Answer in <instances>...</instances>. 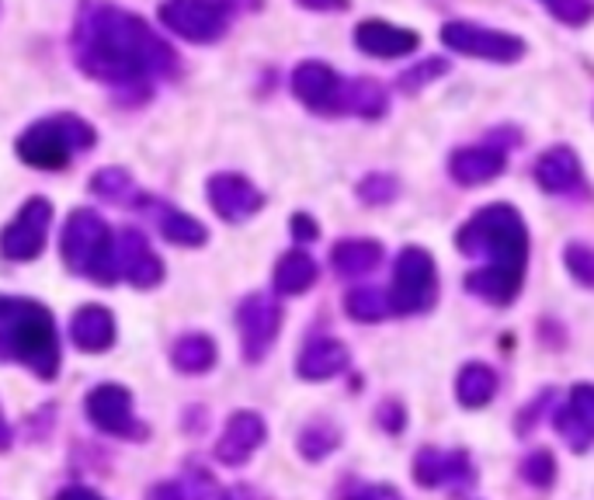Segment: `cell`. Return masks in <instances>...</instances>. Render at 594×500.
Instances as JSON below:
<instances>
[{"label": "cell", "instance_id": "cell-1", "mask_svg": "<svg viewBox=\"0 0 594 500\" xmlns=\"http://www.w3.org/2000/svg\"><path fill=\"white\" fill-rule=\"evenodd\" d=\"M73 60L94 81L146 88L177 73V52L136 14L105 0H84L73 21Z\"/></svg>", "mask_w": 594, "mask_h": 500}, {"label": "cell", "instance_id": "cell-2", "mask_svg": "<svg viewBox=\"0 0 594 500\" xmlns=\"http://www.w3.org/2000/svg\"><path fill=\"white\" fill-rule=\"evenodd\" d=\"M0 361L29 365L39 379H57L60 373V337L57 320L35 299L0 296Z\"/></svg>", "mask_w": 594, "mask_h": 500}, {"label": "cell", "instance_id": "cell-3", "mask_svg": "<svg viewBox=\"0 0 594 500\" xmlns=\"http://www.w3.org/2000/svg\"><path fill=\"white\" fill-rule=\"evenodd\" d=\"M455 244L467 257H487L494 268L525 272L529 265V226L514 205H483L462 223Z\"/></svg>", "mask_w": 594, "mask_h": 500}, {"label": "cell", "instance_id": "cell-4", "mask_svg": "<svg viewBox=\"0 0 594 500\" xmlns=\"http://www.w3.org/2000/svg\"><path fill=\"white\" fill-rule=\"evenodd\" d=\"M60 251L73 275H84L94 285L119 282V236L94 208H73L60 236Z\"/></svg>", "mask_w": 594, "mask_h": 500}, {"label": "cell", "instance_id": "cell-5", "mask_svg": "<svg viewBox=\"0 0 594 500\" xmlns=\"http://www.w3.org/2000/svg\"><path fill=\"white\" fill-rule=\"evenodd\" d=\"M94 140L98 133L91 122L76 115H57V119H42L24 129L14 150L21 161L35 171H63L70 164V156L91 150Z\"/></svg>", "mask_w": 594, "mask_h": 500}, {"label": "cell", "instance_id": "cell-6", "mask_svg": "<svg viewBox=\"0 0 594 500\" xmlns=\"http://www.w3.org/2000/svg\"><path fill=\"white\" fill-rule=\"evenodd\" d=\"M434 299H438L434 257L424 247H403L400 257H397V265H393V288H390L393 313L414 317V313L431 309Z\"/></svg>", "mask_w": 594, "mask_h": 500}, {"label": "cell", "instance_id": "cell-7", "mask_svg": "<svg viewBox=\"0 0 594 500\" xmlns=\"http://www.w3.org/2000/svg\"><path fill=\"white\" fill-rule=\"evenodd\" d=\"M157 14L167 32L195 45L219 42L229 29V8L219 0H164Z\"/></svg>", "mask_w": 594, "mask_h": 500}, {"label": "cell", "instance_id": "cell-8", "mask_svg": "<svg viewBox=\"0 0 594 500\" xmlns=\"http://www.w3.org/2000/svg\"><path fill=\"white\" fill-rule=\"evenodd\" d=\"M442 42L459 52L487 63H514L525 57V42L519 35H508L498 29H483L477 21H449L442 24Z\"/></svg>", "mask_w": 594, "mask_h": 500}, {"label": "cell", "instance_id": "cell-9", "mask_svg": "<svg viewBox=\"0 0 594 500\" xmlns=\"http://www.w3.org/2000/svg\"><path fill=\"white\" fill-rule=\"evenodd\" d=\"M49 226H53V205L42 195L29 198L0 233V254L8 261H35L49 244Z\"/></svg>", "mask_w": 594, "mask_h": 500}, {"label": "cell", "instance_id": "cell-10", "mask_svg": "<svg viewBox=\"0 0 594 500\" xmlns=\"http://www.w3.org/2000/svg\"><path fill=\"white\" fill-rule=\"evenodd\" d=\"M237 327H240V348L250 365L262 361L278 340L281 330V306L268 293H254L237 306Z\"/></svg>", "mask_w": 594, "mask_h": 500}, {"label": "cell", "instance_id": "cell-11", "mask_svg": "<svg viewBox=\"0 0 594 500\" xmlns=\"http://www.w3.org/2000/svg\"><path fill=\"white\" fill-rule=\"evenodd\" d=\"M88 420L112 438H146V428L133 414V392L119 382H101L88 392L84 400Z\"/></svg>", "mask_w": 594, "mask_h": 500}, {"label": "cell", "instance_id": "cell-12", "mask_svg": "<svg viewBox=\"0 0 594 500\" xmlns=\"http://www.w3.org/2000/svg\"><path fill=\"white\" fill-rule=\"evenodd\" d=\"M553 428L566 441V449L584 456L594 445V386L577 382L553 414Z\"/></svg>", "mask_w": 594, "mask_h": 500}, {"label": "cell", "instance_id": "cell-13", "mask_svg": "<svg viewBox=\"0 0 594 500\" xmlns=\"http://www.w3.org/2000/svg\"><path fill=\"white\" fill-rule=\"evenodd\" d=\"M477 480V469L470 452L462 449H421L414 456V483L421 490H438V487H470Z\"/></svg>", "mask_w": 594, "mask_h": 500}, {"label": "cell", "instance_id": "cell-14", "mask_svg": "<svg viewBox=\"0 0 594 500\" xmlns=\"http://www.w3.org/2000/svg\"><path fill=\"white\" fill-rule=\"evenodd\" d=\"M345 81L327 63L306 60L293 70V94L317 115H341Z\"/></svg>", "mask_w": 594, "mask_h": 500}, {"label": "cell", "instance_id": "cell-15", "mask_svg": "<svg viewBox=\"0 0 594 500\" xmlns=\"http://www.w3.org/2000/svg\"><path fill=\"white\" fill-rule=\"evenodd\" d=\"M205 192H209L213 213L226 223H244L254 213H262V205H265V195L257 192L244 174H234V171L213 174L209 184H205Z\"/></svg>", "mask_w": 594, "mask_h": 500}, {"label": "cell", "instance_id": "cell-16", "mask_svg": "<svg viewBox=\"0 0 594 500\" xmlns=\"http://www.w3.org/2000/svg\"><path fill=\"white\" fill-rule=\"evenodd\" d=\"M268 438V425H265V417L262 414H254V410H237V414H229L226 420V428L216 441V459L223 466H247L250 456L262 449Z\"/></svg>", "mask_w": 594, "mask_h": 500}, {"label": "cell", "instance_id": "cell-17", "mask_svg": "<svg viewBox=\"0 0 594 500\" xmlns=\"http://www.w3.org/2000/svg\"><path fill=\"white\" fill-rule=\"evenodd\" d=\"M119 275L136 288H157L164 282V261L133 226L119 233Z\"/></svg>", "mask_w": 594, "mask_h": 500}, {"label": "cell", "instance_id": "cell-18", "mask_svg": "<svg viewBox=\"0 0 594 500\" xmlns=\"http://www.w3.org/2000/svg\"><path fill=\"white\" fill-rule=\"evenodd\" d=\"M355 45L376 60H397V57H410V52L421 45V35L410 29H400V24L369 18L355 29Z\"/></svg>", "mask_w": 594, "mask_h": 500}, {"label": "cell", "instance_id": "cell-19", "mask_svg": "<svg viewBox=\"0 0 594 500\" xmlns=\"http://www.w3.org/2000/svg\"><path fill=\"white\" fill-rule=\"evenodd\" d=\"M504 171V146L498 143H480V146H462L449 156V174L462 188H477V184H490Z\"/></svg>", "mask_w": 594, "mask_h": 500}, {"label": "cell", "instance_id": "cell-20", "mask_svg": "<svg viewBox=\"0 0 594 500\" xmlns=\"http://www.w3.org/2000/svg\"><path fill=\"white\" fill-rule=\"evenodd\" d=\"M351 361V351L345 340L338 337H317L309 340V345L299 351V361H296V373L299 379L306 382H327L334 376H341Z\"/></svg>", "mask_w": 594, "mask_h": 500}, {"label": "cell", "instance_id": "cell-21", "mask_svg": "<svg viewBox=\"0 0 594 500\" xmlns=\"http://www.w3.org/2000/svg\"><path fill=\"white\" fill-rule=\"evenodd\" d=\"M535 181H539V188L546 192V195H571V192H577L581 184H584L577 153L571 146L546 150L535 161Z\"/></svg>", "mask_w": 594, "mask_h": 500}, {"label": "cell", "instance_id": "cell-22", "mask_svg": "<svg viewBox=\"0 0 594 500\" xmlns=\"http://www.w3.org/2000/svg\"><path fill=\"white\" fill-rule=\"evenodd\" d=\"M70 337H73V345L88 351V355H101V351H109L115 345V317L105 309V306H98V303H88L73 313V320H70Z\"/></svg>", "mask_w": 594, "mask_h": 500}, {"label": "cell", "instance_id": "cell-23", "mask_svg": "<svg viewBox=\"0 0 594 500\" xmlns=\"http://www.w3.org/2000/svg\"><path fill=\"white\" fill-rule=\"evenodd\" d=\"M522 285H525V272H514V268H494V265H487V268H477L467 275V288L490 303V306H508L519 299L522 293Z\"/></svg>", "mask_w": 594, "mask_h": 500}, {"label": "cell", "instance_id": "cell-24", "mask_svg": "<svg viewBox=\"0 0 594 500\" xmlns=\"http://www.w3.org/2000/svg\"><path fill=\"white\" fill-rule=\"evenodd\" d=\"M498 373L483 361H467L455 376V400L467 410H483L490 400L498 397Z\"/></svg>", "mask_w": 594, "mask_h": 500}, {"label": "cell", "instance_id": "cell-25", "mask_svg": "<svg viewBox=\"0 0 594 500\" xmlns=\"http://www.w3.org/2000/svg\"><path fill=\"white\" fill-rule=\"evenodd\" d=\"M382 261V244L379 241H338L330 251V268L341 278H366L369 272H376V265Z\"/></svg>", "mask_w": 594, "mask_h": 500}, {"label": "cell", "instance_id": "cell-26", "mask_svg": "<svg viewBox=\"0 0 594 500\" xmlns=\"http://www.w3.org/2000/svg\"><path fill=\"white\" fill-rule=\"evenodd\" d=\"M317 278H320L317 261L306 251H289V254H281L275 265V293L278 296H303L317 285Z\"/></svg>", "mask_w": 594, "mask_h": 500}, {"label": "cell", "instance_id": "cell-27", "mask_svg": "<svg viewBox=\"0 0 594 500\" xmlns=\"http://www.w3.org/2000/svg\"><path fill=\"white\" fill-rule=\"evenodd\" d=\"M216 358H219V348H216V340L209 334H185L181 340H174V348H171L174 368H177V373H185V376L213 373Z\"/></svg>", "mask_w": 594, "mask_h": 500}, {"label": "cell", "instance_id": "cell-28", "mask_svg": "<svg viewBox=\"0 0 594 500\" xmlns=\"http://www.w3.org/2000/svg\"><path fill=\"white\" fill-rule=\"evenodd\" d=\"M386 109H390V94L382 91L379 81H345L341 91V115H358V119H382Z\"/></svg>", "mask_w": 594, "mask_h": 500}, {"label": "cell", "instance_id": "cell-29", "mask_svg": "<svg viewBox=\"0 0 594 500\" xmlns=\"http://www.w3.org/2000/svg\"><path fill=\"white\" fill-rule=\"evenodd\" d=\"M157 229L167 244H177V247H202L209 241V229H205L195 216L181 213V208H171V205H157Z\"/></svg>", "mask_w": 594, "mask_h": 500}, {"label": "cell", "instance_id": "cell-30", "mask_svg": "<svg viewBox=\"0 0 594 500\" xmlns=\"http://www.w3.org/2000/svg\"><path fill=\"white\" fill-rule=\"evenodd\" d=\"M296 445H299V456L306 462H324L327 456H334L341 449V428L334 425V420H327V417H317L299 431Z\"/></svg>", "mask_w": 594, "mask_h": 500}, {"label": "cell", "instance_id": "cell-31", "mask_svg": "<svg viewBox=\"0 0 594 500\" xmlns=\"http://www.w3.org/2000/svg\"><path fill=\"white\" fill-rule=\"evenodd\" d=\"M345 313L358 324H379V320H386L393 313V303H390V296L382 293V288L361 285V288H351V293H348Z\"/></svg>", "mask_w": 594, "mask_h": 500}, {"label": "cell", "instance_id": "cell-32", "mask_svg": "<svg viewBox=\"0 0 594 500\" xmlns=\"http://www.w3.org/2000/svg\"><path fill=\"white\" fill-rule=\"evenodd\" d=\"M91 192L98 198H105L112 205H136L140 198V188H136V181L133 174H129L125 167H105V171H98L91 177Z\"/></svg>", "mask_w": 594, "mask_h": 500}, {"label": "cell", "instance_id": "cell-33", "mask_svg": "<svg viewBox=\"0 0 594 500\" xmlns=\"http://www.w3.org/2000/svg\"><path fill=\"white\" fill-rule=\"evenodd\" d=\"M445 73H449V60L428 57V60L414 63L410 70H403V73L397 76V88H400L403 94H418V91H424L428 84H434L438 76H445Z\"/></svg>", "mask_w": 594, "mask_h": 500}, {"label": "cell", "instance_id": "cell-34", "mask_svg": "<svg viewBox=\"0 0 594 500\" xmlns=\"http://www.w3.org/2000/svg\"><path fill=\"white\" fill-rule=\"evenodd\" d=\"M400 195V181L386 171H372L358 181V202L361 205H390Z\"/></svg>", "mask_w": 594, "mask_h": 500}, {"label": "cell", "instance_id": "cell-35", "mask_svg": "<svg viewBox=\"0 0 594 500\" xmlns=\"http://www.w3.org/2000/svg\"><path fill=\"white\" fill-rule=\"evenodd\" d=\"M519 472H522V480H525L529 487L550 490V487L556 483V459H553L550 449H535V452H529V456L522 459Z\"/></svg>", "mask_w": 594, "mask_h": 500}, {"label": "cell", "instance_id": "cell-36", "mask_svg": "<svg viewBox=\"0 0 594 500\" xmlns=\"http://www.w3.org/2000/svg\"><path fill=\"white\" fill-rule=\"evenodd\" d=\"M563 265L571 278L584 288H594V247L587 244H566L563 247Z\"/></svg>", "mask_w": 594, "mask_h": 500}, {"label": "cell", "instance_id": "cell-37", "mask_svg": "<svg viewBox=\"0 0 594 500\" xmlns=\"http://www.w3.org/2000/svg\"><path fill=\"white\" fill-rule=\"evenodd\" d=\"M181 487H185V497H188V500H234L205 469H192L188 477L181 480Z\"/></svg>", "mask_w": 594, "mask_h": 500}, {"label": "cell", "instance_id": "cell-38", "mask_svg": "<svg viewBox=\"0 0 594 500\" xmlns=\"http://www.w3.org/2000/svg\"><path fill=\"white\" fill-rule=\"evenodd\" d=\"M550 11L563 24H587L594 18V0H556Z\"/></svg>", "mask_w": 594, "mask_h": 500}, {"label": "cell", "instance_id": "cell-39", "mask_svg": "<svg viewBox=\"0 0 594 500\" xmlns=\"http://www.w3.org/2000/svg\"><path fill=\"white\" fill-rule=\"evenodd\" d=\"M553 400H556V389H553V386H546V389H542L539 397H535V400H532V404L519 414V435H529V431L535 428V420L553 407Z\"/></svg>", "mask_w": 594, "mask_h": 500}, {"label": "cell", "instance_id": "cell-40", "mask_svg": "<svg viewBox=\"0 0 594 500\" xmlns=\"http://www.w3.org/2000/svg\"><path fill=\"white\" fill-rule=\"evenodd\" d=\"M379 425L390 431V435H400L403 431V425H407V417H403V404H397V400H386L382 407H379Z\"/></svg>", "mask_w": 594, "mask_h": 500}, {"label": "cell", "instance_id": "cell-41", "mask_svg": "<svg viewBox=\"0 0 594 500\" xmlns=\"http://www.w3.org/2000/svg\"><path fill=\"white\" fill-rule=\"evenodd\" d=\"M289 229H293V236L299 244H309V241H317V236H320V226L314 223V216H306V213H296Z\"/></svg>", "mask_w": 594, "mask_h": 500}, {"label": "cell", "instance_id": "cell-42", "mask_svg": "<svg viewBox=\"0 0 594 500\" xmlns=\"http://www.w3.org/2000/svg\"><path fill=\"white\" fill-rule=\"evenodd\" d=\"M345 500H400V493H397L393 487H386V483H376V487H361V490H355V493L345 497Z\"/></svg>", "mask_w": 594, "mask_h": 500}, {"label": "cell", "instance_id": "cell-43", "mask_svg": "<svg viewBox=\"0 0 594 500\" xmlns=\"http://www.w3.org/2000/svg\"><path fill=\"white\" fill-rule=\"evenodd\" d=\"M299 8L306 11H324V14H334V11H348L351 0H296Z\"/></svg>", "mask_w": 594, "mask_h": 500}, {"label": "cell", "instance_id": "cell-44", "mask_svg": "<svg viewBox=\"0 0 594 500\" xmlns=\"http://www.w3.org/2000/svg\"><path fill=\"white\" fill-rule=\"evenodd\" d=\"M57 500H105V497L94 493L91 487H63V490L57 493Z\"/></svg>", "mask_w": 594, "mask_h": 500}, {"label": "cell", "instance_id": "cell-45", "mask_svg": "<svg viewBox=\"0 0 594 500\" xmlns=\"http://www.w3.org/2000/svg\"><path fill=\"white\" fill-rule=\"evenodd\" d=\"M153 500H188V497H185V487L181 483H164V487H157Z\"/></svg>", "mask_w": 594, "mask_h": 500}, {"label": "cell", "instance_id": "cell-46", "mask_svg": "<svg viewBox=\"0 0 594 500\" xmlns=\"http://www.w3.org/2000/svg\"><path fill=\"white\" fill-rule=\"evenodd\" d=\"M11 441H14V431H11V425H8L4 410H0V452H8V449H11Z\"/></svg>", "mask_w": 594, "mask_h": 500}, {"label": "cell", "instance_id": "cell-47", "mask_svg": "<svg viewBox=\"0 0 594 500\" xmlns=\"http://www.w3.org/2000/svg\"><path fill=\"white\" fill-rule=\"evenodd\" d=\"M542 4H546V8H553V4H556V0H542Z\"/></svg>", "mask_w": 594, "mask_h": 500}]
</instances>
